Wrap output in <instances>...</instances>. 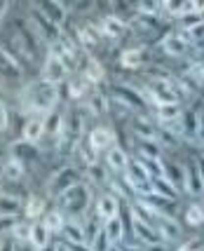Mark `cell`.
<instances>
[{
	"mask_svg": "<svg viewBox=\"0 0 204 251\" xmlns=\"http://www.w3.org/2000/svg\"><path fill=\"white\" fill-rule=\"evenodd\" d=\"M24 103L33 115H47V113H52L54 103H56V87L45 80L31 82L24 89Z\"/></svg>",
	"mask_w": 204,
	"mask_h": 251,
	"instance_id": "1",
	"label": "cell"
},
{
	"mask_svg": "<svg viewBox=\"0 0 204 251\" xmlns=\"http://www.w3.org/2000/svg\"><path fill=\"white\" fill-rule=\"evenodd\" d=\"M89 204H92V190L85 183H77L76 188H71L64 195H59V211L66 214L71 221L85 219Z\"/></svg>",
	"mask_w": 204,
	"mask_h": 251,
	"instance_id": "2",
	"label": "cell"
},
{
	"mask_svg": "<svg viewBox=\"0 0 204 251\" xmlns=\"http://www.w3.org/2000/svg\"><path fill=\"white\" fill-rule=\"evenodd\" d=\"M28 22H31V26L35 28L38 38L45 40L50 47L56 45L61 38H64V28H61V26H56V24L45 14V10L40 7V5H31V7H28Z\"/></svg>",
	"mask_w": 204,
	"mask_h": 251,
	"instance_id": "3",
	"label": "cell"
},
{
	"mask_svg": "<svg viewBox=\"0 0 204 251\" xmlns=\"http://www.w3.org/2000/svg\"><path fill=\"white\" fill-rule=\"evenodd\" d=\"M77 183H82V176L77 172L73 164H66L61 169H56L52 176H50V181H47V193L54 197L64 195L66 190H71V188H76Z\"/></svg>",
	"mask_w": 204,
	"mask_h": 251,
	"instance_id": "4",
	"label": "cell"
},
{
	"mask_svg": "<svg viewBox=\"0 0 204 251\" xmlns=\"http://www.w3.org/2000/svg\"><path fill=\"white\" fill-rule=\"evenodd\" d=\"M82 113L80 110H68V115H64V134H61V148L64 151H76L80 146V136H82Z\"/></svg>",
	"mask_w": 204,
	"mask_h": 251,
	"instance_id": "5",
	"label": "cell"
},
{
	"mask_svg": "<svg viewBox=\"0 0 204 251\" xmlns=\"http://www.w3.org/2000/svg\"><path fill=\"white\" fill-rule=\"evenodd\" d=\"M125 183H127L139 197H146L153 193V178L148 176V172L143 169V164L139 160H131L125 172Z\"/></svg>",
	"mask_w": 204,
	"mask_h": 251,
	"instance_id": "6",
	"label": "cell"
},
{
	"mask_svg": "<svg viewBox=\"0 0 204 251\" xmlns=\"http://www.w3.org/2000/svg\"><path fill=\"white\" fill-rule=\"evenodd\" d=\"M146 87L155 94L160 103H178V97L183 94L178 85H174V80H167V77H151Z\"/></svg>",
	"mask_w": 204,
	"mask_h": 251,
	"instance_id": "7",
	"label": "cell"
},
{
	"mask_svg": "<svg viewBox=\"0 0 204 251\" xmlns=\"http://www.w3.org/2000/svg\"><path fill=\"white\" fill-rule=\"evenodd\" d=\"M66 75H68V66L59 59V54H54L52 50H50V54H47L45 66H43V80L56 87L59 82H64L66 80Z\"/></svg>",
	"mask_w": 204,
	"mask_h": 251,
	"instance_id": "8",
	"label": "cell"
},
{
	"mask_svg": "<svg viewBox=\"0 0 204 251\" xmlns=\"http://www.w3.org/2000/svg\"><path fill=\"white\" fill-rule=\"evenodd\" d=\"M190 35L185 31H176V33H167L162 38V50L169 56H185L190 50Z\"/></svg>",
	"mask_w": 204,
	"mask_h": 251,
	"instance_id": "9",
	"label": "cell"
},
{
	"mask_svg": "<svg viewBox=\"0 0 204 251\" xmlns=\"http://www.w3.org/2000/svg\"><path fill=\"white\" fill-rule=\"evenodd\" d=\"M0 75L10 77V80H19V77L24 75L22 61L7 50L5 43H0Z\"/></svg>",
	"mask_w": 204,
	"mask_h": 251,
	"instance_id": "10",
	"label": "cell"
},
{
	"mask_svg": "<svg viewBox=\"0 0 204 251\" xmlns=\"http://www.w3.org/2000/svg\"><path fill=\"white\" fill-rule=\"evenodd\" d=\"M115 101L129 110H146V101L141 97V92L136 87H129V85H118L115 87Z\"/></svg>",
	"mask_w": 204,
	"mask_h": 251,
	"instance_id": "11",
	"label": "cell"
},
{
	"mask_svg": "<svg viewBox=\"0 0 204 251\" xmlns=\"http://www.w3.org/2000/svg\"><path fill=\"white\" fill-rule=\"evenodd\" d=\"M155 230L160 232L162 242H176L181 240V226L174 216H155Z\"/></svg>",
	"mask_w": 204,
	"mask_h": 251,
	"instance_id": "12",
	"label": "cell"
},
{
	"mask_svg": "<svg viewBox=\"0 0 204 251\" xmlns=\"http://www.w3.org/2000/svg\"><path fill=\"white\" fill-rule=\"evenodd\" d=\"M89 146L97 151V153H108L113 146H115V134L108 129V127H97V129L89 131Z\"/></svg>",
	"mask_w": 204,
	"mask_h": 251,
	"instance_id": "13",
	"label": "cell"
},
{
	"mask_svg": "<svg viewBox=\"0 0 204 251\" xmlns=\"http://www.w3.org/2000/svg\"><path fill=\"white\" fill-rule=\"evenodd\" d=\"M183 190L190 193V195H202L204 193V178H202L200 167H197V160L185 164V183H183Z\"/></svg>",
	"mask_w": 204,
	"mask_h": 251,
	"instance_id": "14",
	"label": "cell"
},
{
	"mask_svg": "<svg viewBox=\"0 0 204 251\" xmlns=\"http://www.w3.org/2000/svg\"><path fill=\"white\" fill-rule=\"evenodd\" d=\"M178 127H181V136L185 139H197L200 129H202V118L195 110H183L178 118Z\"/></svg>",
	"mask_w": 204,
	"mask_h": 251,
	"instance_id": "15",
	"label": "cell"
},
{
	"mask_svg": "<svg viewBox=\"0 0 204 251\" xmlns=\"http://www.w3.org/2000/svg\"><path fill=\"white\" fill-rule=\"evenodd\" d=\"M118 197L113 195V193H103V195L97 200V219L99 221H110V219H115V216H120L118 214Z\"/></svg>",
	"mask_w": 204,
	"mask_h": 251,
	"instance_id": "16",
	"label": "cell"
},
{
	"mask_svg": "<svg viewBox=\"0 0 204 251\" xmlns=\"http://www.w3.org/2000/svg\"><path fill=\"white\" fill-rule=\"evenodd\" d=\"M22 139L28 143H38L45 139V118L43 115H33L28 120L24 122V129H22Z\"/></svg>",
	"mask_w": 204,
	"mask_h": 251,
	"instance_id": "17",
	"label": "cell"
},
{
	"mask_svg": "<svg viewBox=\"0 0 204 251\" xmlns=\"http://www.w3.org/2000/svg\"><path fill=\"white\" fill-rule=\"evenodd\" d=\"M101 35L103 38H120L122 33H125V28H127V22L120 17V14H108V17H103L101 19Z\"/></svg>",
	"mask_w": 204,
	"mask_h": 251,
	"instance_id": "18",
	"label": "cell"
},
{
	"mask_svg": "<svg viewBox=\"0 0 204 251\" xmlns=\"http://www.w3.org/2000/svg\"><path fill=\"white\" fill-rule=\"evenodd\" d=\"M129 162H131V160H129V155L125 153V148L118 146V143H115V146L106 153V164H108V169H113V172H122V174H125V172H127V167H129Z\"/></svg>",
	"mask_w": 204,
	"mask_h": 251,
	"instance_id": "19",
	"label": "cell"
},
{
	"mask_svg": "<svg viewBox=\"0 0 204 251\" xmlns=\"http://www.w3.org/2000/svg\"><path fill=\"white\" fill-rule=\"evenodd\" d=\"M61 235H64L66 244H87L85 226H82L80 221H71V219H66L64 230H61Z\"/></svg>",
	"mask_w": 204,
	"mask_h": 251,
	"instance_id": "20",
	"label": "cell"
},
{
	"mask_svg": "<svg viewBox=\"0 0 204 251\" xmlns=\"http://www.w3.org/2000/svg\"><path fill=\"white\" fill-rule=\"evenodd\" d=\"M134 151L139 160H160L162 146L157 141H146V139H134Z\"/></svg>",
	"mask_w": 204,
	"mask_h": 251,
	"instance_id": "21",
	"label": "cell"
},
{
	"mask_svg": "<svg viewBox=\"0 0 204 251\" xmlns=\"http://www.w3.org/2000/svg\"><path fill=\"white\" fill-rule=\"evenodd\" d=\"M131 131H134V139L157 141V127H155V122L148 120V118H136L134 125H131Z\"/></svg>",
	"mask_w": 204,
	"mask_h": 251,
	"instance_id": "22",
	"label": "cell"
},
{
	"mask_svg": "<svg viewBox=\"0 0 204 251\" xmlns=\"http://www.w3.org/2000/svg\"><path fill=\"white\" fill-rule=\"evenodd\" d=\"M40 7H43L45 14H47L56 26H61V28H64L66 14H68V10H71V5H64V2H59V0H50V2H43Z\"/></svg>",
	"mask_w": 204,
	"mask_h": 251,
	"instance_id": "23",
	"label": "cell"
},
{
	"mask_svg": "<svg viewBox=\"0 0 204 251\" xmlns=\"http://www.w3.org/2000/svg\"><path fill=\"white\" fill-rule=\"evenodd\" d=\"M134 235H136V240L143 242L146 247L160 242V232L155 230V226L146 223V221H139V219H134Z\"/></svg>",
	"mask_w": 204,
	"mask_h": 251,
	"instance_id": "24",
	"label": "cell"
},
{
	"mask_svg": "<svg viewBox=\"0 0 204 251\" xmlns=\"http://www.w3.org/2000/svg\"><path fill=\"white\" fill-rule=\"evenodd\" d=\"M50 230L45 228V223H31V237H28V242H31V247L35 251H43L45 247H50Z\"/></svg>",
	"mask_w": 204,
	"mask_h": 251,
	"instance_id": "25",
	"label": "cell"
},
{
	"mask_svg": "<svg viewBox=\"0 0 204 251\" xmlns=\"http://www.w3.org/2000/svg\"><path fill=\"white\" fill-rule=\"evenodd\" d=\"M85 108L89 110L92 115H106L110 106H108V101L103 94H99L97 89H92V92L85 97Z\"/></svg>",
	"mask_w": 204,
	"mask_h": 251,
	"instance_id": "26",
	"label": "cell"
},
{
	"mask_svg": "<svg viewBox=\"0 0 204 251\" xmlns=\"http://www.w3.org/2000/svg\"><path fill=\"white\" fill-rule=\"evenodd\" d=\"M103 232H106L110 247L120 244V240L125 237V221H122V216H115V219L106 221V223H103Z\"/></svg>",
	"mask_w": 204,
	"mask_h": 251,
	"instance_id": "27",
	"label": "cell"
},
{
	"mask_svg": "<svg viewBox=\"0 0 204 251\" xmlns=\"http://www.w3.org/2000/svg\"><path fill=\"white\" fill-rule=\"evenodd\" d=\"M10 151H12V157H17V160H22V162H26V160H33V157L38 155L35 143H28V141H24V139H19V141L12 143Z\"/></svg>",
	"mask_w": 204,
	"mask_h": 251,
	"instance_id": "28",
	"label": "cell"
},
{
	"mask_svg": "<svg viewBox=\"0 0 204 251\" xmlns=\"http://www.w3.org/2000/svg\"><path fill=\"white\" fill-rule=\"evenodd\" d=\"M157 120L162 122V125H174V122H178V118H181V106L178 103H160L157 106Z\"/></svg>",
	"mask_w": 204,
	"mask_h": 251,
	"instance_id": "29",
	"label": "cell"
},
{
	"mask_svg": "<svg viewBox=\"0 0 204 251\" xmlns=\"http://www.w3.org/2000/svg\"><path fill=\"white\" fill-rule=\"evenodd\" d=\"M143 56H146L143 47H129V50H125V52H122V56H120V64L125 66V68H139V66L143 64Z\"/></svg>",
	"mask_w": 204,
	"mask_h": 251,
	"instance_id": "30",
	"label": "cell"
},
{
	"mask_svg": "<svg viewBox=\"0 0 204 251\" xmlns=\"http://www.w3.org/2000/svg\"><path fill=\"white\" fill-rule=\"evenodd\" d=\"M153 193H157L162 197H169V200H178V190L169 178H153Z\"/></svg>",
	"mask_w": 204,
	"mask_h": 251,
	"instance_id": "31",
	"label": "cell"
},
{
	"mask_svg": "<svg viewBox=\"0 0 204 251\" xmlns=\"http://www.w3.org/2000/svg\"><path fill=\"white\" fill-rule=\"evenodd\" d=\"M26 174V164L17 157H7L5 162V181H19Z\"/></svg>",
	"mask_w": 204,
	"mask_h": 251,
	"instance_id": "32",
	"label": "cell"
},
{
	"mask_svg": "<svg viewBox=\"0 0 204 251\" xmlns=\"http://www.w3.org/2000/svg\"><path fill=\"white\" fill-rule=\"evenodd\" d=\"M24 202L19 197H12V195H0V214L2 216H17L22 211Z\"/></svg>",
	"mask_w": 204,
	"mask_h": 251,
	"instance_id": "33",
	"label": "cell"
},
{
	"mask_svg": "<svg viewBox=\"0 0 204 251\" xmlns=\"http://www.w3.org/2000/svg\"><path fill=\"white\" fill-rule=\"evenodd\" d=\"M164 178H169L174 186H181L185 183V167L176 162H164Z\"/></svg>",
	"mask_w": 204,
	"mask_h": 251,
	"instance_id": "34",
	"label": "cell"
},
{
	"mask_svg": "<svg viewBox=\"0 0 204 251\" xmlns=\"http://www.w3.org/2000/svg\"><path fill=\"white\" fill-rule=\"evenodd\" d=\"M43 223H45V228L50 230V232H61V230H64L66 219H64V214H61L59 209H52V211H47V214H45Z\"/></svg>",
	"mask_w": 204,
	"mask_h": 251,
	"instance_id": "35",
	"label": "cell"
},
{
	"mask_svg": "<svg viewBox=\"0 0 204 251\" xmlns=\"http://www.w3.org/2000/svg\"><path fill=\"white\" fill-rule=\"evenodd\" d=\"M82 75L92 82V85H99L101 80H103V68L99 64L97 59H87V66H85V73Z\"/></svg>",
	"mask_w": 204,
	"mask_h": 251,
	"instance_id": "36",
	"label": "cell"
},
{
	"mask_svg": "<svg viewBox=\"0 0 204 251\" xmlns=\"http://www.w3.org/2000/svg\"><path fill=\"white\" fill-rule=\"evenodd\" d=\"M68 94L73 99H82L89 94V80L85 75L82 77H73L71 80V85H68Z\"/></svg>",
	"mask_w": 204,
	"mask_h": 251,
	"instance_id": "37",
	"label": "cell"
},
{
	"mask_svg": "<svg viewBox=\"0 0 204 251\" xmlns=\"http://www.w3.org/2000/svg\"><path fill=\"white\" fill-rule=\"evenodd\" d=\"M76 153L80 155V160L87 164V169H89V167H94V164H99V153L89 146V143H80V146L76 148Z\"/></svg>",
	"mask_w": 204,
	"mask_h": 251,
	"instance_id": "38",
	"label": "cell"
},
{
	"mask_svg": "<svg viewBox=\"0 0 204 251\" xmlns=\"http://www.w3.org/2000/svg\"><path fill=\"white\" fill-rule=\"evenodd\" d=\"M43 211H45V200L43 197H35V195L26 202V209H24L26 219H38V216H43Z\"/></svg>",
	"mask_w": 204,
	"mask_h": 251,
	"instance_id": "39",
	"label": "cell"
},
{
	"mask_svg": "<svg viewBox=\"0 0 204 251\" xmlns=\"http://www.w3.org/2000/svg\"><path fill=\"white\" fill-rule=\"evenodd\" d=\"M139 160V157H136ZM141 164H143V169L148 172V176L151 178H162L164 176V162H162V157L160 160H139Z\"/></svg>",
	"mask_w": 204,
	"mask_h": 251,
	"instance_id": "40",
	"label": "cell"
},
{
	"mask_svg": "<svg viewBox=\"0 0 204 251\" xmlns=\"http://www.w3.org/2000/svg\"><path fill=\"white\" fill-rule=\"evenodd\" d=\"M185 80H188V82H195V85H204V64L202 61H195V64L188 68Z\"/></svg>",
	"mask_w": 204,
	"mask_h": 251,
	"instance_id": "41",
	"label": "cell"
},
{
	"mask_svg": "<svg viewBox=\"0 0 204 251\" xmlns=\"http://www.w3.org/2000/svg\"><path fill=\"white\" fill-rule=\"evenodd\" d=\"M162 10V2H151V0H146V2H136V12H139V17H157V12Z\"/></svg>",
	"mask_w": 204,
	"mask_h": 251,
	"instance_id": "42",
	"label": "cell"
},
{
	"mask_svg": "<svg viewBox=\"0 0 204 251\" xmlns=\"http://www.w3.org/2000/svg\"><path fill=\"white\" fill-rule=\"evenodd\" d=\"M185 221H188L190 226H200V223H204V207L202 204H190L188 211H185Z\"/></svg>",
	"mask_w": 204,
	"mask_h": 251,
	"instance_id": "43",
	"label": "cell"
},
{
	"mask_svg": "<svg viewBox=\"0 0 204 251\" xmlns=\"http://www.w3.org/2000/svg\"><path fill=\"white\" fill-rule=\"evenodd\" d=\"M89 249H92V251H110V242H108L103 228H101V232H99L94 240L89 242Z\"/></svg>",
	"mask_w": 204,
	"mask_h": 251,
	"instance_id": "44",
	"label": "cell"
},
{
	"mask_svg": "<svg viewBox=\"0 0 204 251\" xmlns=\"http://www.w3.org/2000/svg\"><path fill=\"white\" fill-rule=\"evenodd\" d=\"M87 176L94 181V183H108V172L103 169V167H99V164H94V167H89V172H87Z\"/></svg>",
	"mask_w": 204,
	"mask_h": 251,
	"instance_id": "45",
	"label": "cell"
},
{
	"mask_svg": "<svg viewBox=\"0 0 204 251\" xmlns=\"http://www.w3.org/2000/svg\"><path fill=\"white\" fill-rule=\"evenodd\" d=\"M185 31V28H183ZM188 35H190V43H202L204 40V22H200L197 26H193V28H188Z\"/></svg>",
	"mask_w": 204,
	"mask_h": 251,
	"instance_id": "46",
	"label": "cell"
},
{
	"mask_svg": "<svg viewBox=\"0 0 204 251\" xmlns=\"http://www.w3.org/2000/svg\"><path fill=\"white\" fill-rule=\"evenodd\" d=\"M12 235H14L17 240H28V237H31V226L14 223V226H12Z\"/></svg>",
	"mask_w": 204,
	"mask_h": 251,
	"instance_id": "47",
	"label": "cell"
},
{
	"mask_svg": "<svg viewBox=\"0 0 204 251\" xmlns=\"http://www.w3.org/2000/svg\"><path fill=\"white\" fill-rule=\"evenodd\" d=\"M143 251H176V249H174L169 242H155V244H148Z\"/></svg>",
	"mask_w": 204,
	"mask_h": 251,
	"instance_id": "48",
	"label": "cell"
},
{
	"mask_svg": "<svg viewBox=\"0 0 204 251\" xmlns=\"http://www.w3.org/2000/svg\"><path fill=\"white\" fill-rule=\"evenodd\" d=\"M108 188H110V190H113V195L115 197H127V190H125V186H122V183H118V181H108Z\"/></svg>",
	"mask_w": 204,
	"mask_h": 251,
	"instance_id": "49",
	"label": "cell"
},
{
	"mask_svg": "<svg viewBox=\"0 0 204 251\" xmlns=\"http://www.w3.org/2000/svg\"><path fill=\"white\" fill-rule=\"evenodd\" d=\"M7 122H10V118H7V108H5V103L0 101V131L7 129Z\"/></svg>",
	"mask_w": 204,
	"mask_h": 251,
	"instance_id": "50",
	"label": "cell"
},
{
	"mask_svg": "<svg viewBox=\"0 0 204 251\" xmlns=\"http://www.w3.org/2000/svg\"><path fill=\"white\" fill-rule=\"evenodd\" d=\"M176 251H200V247H197V242H188V244L178 247Z\"/></svg>",
	"mask_w": 204,
	"mask_h": 251,
	"instance_id": "51",
	"label": "cell"
},
{
	"mask_svg": "<svg viewBox=\"0 0 204 251\" xmlns=\"http://www.w3.org/2000/svg\"><path fill=\"white\" fill-rule=\"evenodd\" d=\"M7 7H10V5H7V2H0V19H2V17H5V14H7Z\"/></svg>",
	"mask_w": 204,
	"mask_h": 251,
	"instance_id": "52",
	"label": "cell"
},
{
	"mask_svg": "<svg viewBox=\"0 0 204 251\" xmlns=\"http://www.w3.org/2000/svg\"><path fill=\"white\" fill-rule=\"evenodd\" d=\"M197 167H200V172H202V178H204V155L197 157Z\"/></svg>",
	"mask_w": 204,
	"mask_h": 251,
	"instance_id": "53",
	"label": "cell"
},
{
	"mask_svg": "<svg viewBox=\"0 0 204 251\" xmlns=\"http://www.w3.org/2000/svg\"><path fill=\"white\" fill-rule=\"evenodd\" d=\"M5 162H7V160H2V157H0V181L5 178Z\"/></svg>",
	"mask_w": 204,
	"mask_h": 251,
	"instance_id": "54",
	"label": "cell"
},
{
	"mask_svg": "<svg viewBox=\"0 0 204 251\" xmlns=\"http://www.w3.org/2000/svg\"><path fill=\"white\" fill-rule=\"evenodd\" d=\"M120 251H143V249H139V247H134V244H127V247H122Z\"/></svg>",
	"mask_w": 204,
	"mask_h": 251,
	"instance_id": "55",
	"label": "cell"
},
{
	"mask_svg": "<svg viewBox=\"0 0 204 251\" xmlns=\"http://www.w3.org/2000/svg\"><path fill=\"white\" fill-rule=\"evenodd\" d=\"M43 251H59V249H56V247H54V244H50V247H45Z\"/></svg>",
	"mask_w": 204,
	"mask_h": 251,
	"instance_id": "56",
	"label": "cell"
},
{
	"mask_svg": "<svg viewBox=\"0 0 204 251\" xmlns=\"http://www.w3.org/2000/svg\"><path fill=\"white\" fill-rule=\"evenodd\" d=\"M200 61H202V64H204V47H202V50H200Z\"/></svg>",
	"mask_w": 204,
	"mask_h": 251,
	"instance_id": "57",
	"label": "cell"
},
{
	"mask_svg": "<svg viewBox=\"0 0 204 251\" xmlns=\"http://www.w3.org/2000/svg\"><path fill=\"white\" fill-rule=\"evenodd\" d=\"M2 247H5V237L0 235V249H2Z\"/></svg>",
	"mask_w": 204,
	"mask_h": 251,
	"instance_id": "58",
	"label": "cell"
}]
</instances>
